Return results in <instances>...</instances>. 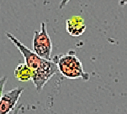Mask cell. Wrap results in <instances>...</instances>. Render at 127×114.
<instances>
[{"mask_svg": "<svg viewBox=\"0 0 127 114\" xmlns=\"http://www.w3.org/2000/svg\"><path fill=\"white\" fill-rule=\"evenodd\" d=\"M5 35L22 55L25 63L32 72V81L35 90L38 93L41 92L45 84L58 72L57 65L51 60L39 57L32 49L24 45L12 33L6 32Z\"/></svg>", "mask_w": 127, "mask_h": 114, "instance_id": "6da1fadb", "label": "cell"}, {"mask_svg": "<svg viewBox=\"0 0 127 114\" xmlns=\"http://www.w3.org/2000/svg\"><path fill=\"white\" fill-rule=\"evenodd\" d=\"M51 60L57 65L58 71L64 78L82 79L84 81L90 80V74L84 70L82 63L76 56L74 50L70 49L64 54L54 56Z\"/></svg>", "mask_w": 127, "mask_h": 114, "instance_id": "7a4b0ae2", "label": "cell"}, {"mask_svg": "<svg viewBox=\"0 0 127 114\" xmlns=\"http://www.w3.org/2000/svg\"><path fill=\"white\" fill-rule=\"evenodd\" d=\"M52 49L53 45L47 30V24L45 22H41L40 30L34 31L32 51L39 57L51 60Z\"/></svg>", "mask_w": 127, "mask_h": 114, "instance_id": "3957f363", "label": "cell"}, {"mask_svg": "<svg viewBox=\"0 0 127 114\" xmlns=\"http://www.w3.org/2000/svg\"><path fill=\"white\" fill-rule=\"evenodd\" d=\"M24 91V87H18L3 94L0 98V114H9L12 112Z\"/></svg>", "mask_w": 127, "mask_h": 114, "instance_id": "277c9868", "label": "cell"}, {"mask_svg": "<svg viewBox=\"0 0 127 114\" xmlns=\"http://www.w3.org/2000/svg\"><path fill=\"white\" fill-rule=\"evenodd\" d=\"M87 28L84 20L80 16L75 15L66 20V31L73 37H79L82 35Z\"/></svg>", "mask_w": 127, "mask_h": 114, "instance_id": "5b68a950", "label": "cell"}, {"mask_svg": "<svg viewBox=\"0 0 127 114\" xmlns=\"http://www.w3.org/2000/svg\"><path fill=\"white\" fill-rule=\"evenodd\" d=\"M14 75L19 81L27 82L32 80V72L25 63H19L15 69Z\"/></svg>", "mask_w": 127, "mask_h": 114, "instance_id": "8992f818", "label": "cell"}, {"mask_svg": "<svg viewBox=\"0 0 127 114\" xmlns=\"http://www.w3.org/2000/svg\"><path fill=\"white\" fill-rule=\"evenodd\" d=\"M7 81V77L3 76L2 78H0V98L3 94L4 88H5V85Z\"/></svg>", "mask_w": 127, "mask_h": 114, "instance_id": "52a82bcc", "label": "cell"}, {"mask_svg": "<svg viewBox=\"0 0 127 114\" xmlns=\"http://www.w3.org/2000/svg\"><path fill=\"white\" fill-rule=\"evenodd\" d=\"M69 2H70V0H61L59 4V9H63V8L67 5Z\"/></svg>", "mask_w": 127, "mask_h": 114, "instance_id": "ba28073f", "label": "cell"}, {"mask_svg": "<svg viewBox=\"0 0 127 114\" xmlns=\"http://www.w3.org/2000/svg\"><path fill=\"white\" fill-rule=\"evenodd\" d=\"M21 107H22V105H19V106H18V107H16V108L13 110V113H12V114H19V110H20V109H21Z\"/></svg>", "mask_w": 127, "mask_h": 114, "instance_id": "9c48e42d", "label": "cell"}, {"mask_svg": "<svg viewBox=\"0 0 127 114\" xmlns=\"http://www.w3.org/2000/svg\"><path fill=\"white\" fill-rule=\"evenodd\" d=\"M126 2H127V0H120V5L122 6L125 5L126 4Z\"/></svg>", "mask_w": 127, "mask_h": 114, "instance_id": "30bf717a", "label": "cell"}]
</instances>
